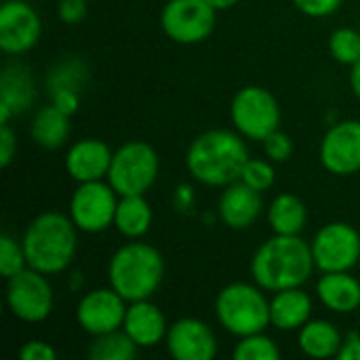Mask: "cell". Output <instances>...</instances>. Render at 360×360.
Masks as SVG:
<instances>
[{
  "instance_id": "6da1fadb",
  "label": "cell",
  "mask_w": 360,
  "mask_h": 360,
  "mask_svg": "<svg viewBox=\"0 0 360 360\" xmlns=\"http://www.w3.org/2000/svg\"><path fill=\"white\" fill-rule=\"evenodd\" d=\"M314 268L312 247L300 238V234H274L255 251L251 259L255 285L272 293L302 287L312 276Z\"/></svg>"
},
{
  "instance_id": "7a4b0ae2",
  "label": "cell",
  "mask_w": 360,
  "mask_h": 360,
  "mask_svg": "<svg viewBox=\"0 0 360 360\" xmlns=\"http://www.w3.org/2000/svg\"><path fill=\"white\" fill-rule=\"evenodd\" d=\"M249 158L247 143L240 135L226 129H211L190 143L186 167L196 181L213 188H226L240 179Z\"/></svg>"
},
{
  "instance_id": "3957f363",
  "label": "cell",
  "mask_w": 360,
  "mask_h": 360,
  "mask_svg": "<svg viewBox=\"0 0 360 360\" xmlns=\"http://www.w3.org/2000/svg\"><path fill=\"white\" fill-rule=\"evenodd\" d=\"M78 228L72 217L46 211L30 221L23 232L21 245L27 257V266L53 276L70 268L78 251Z\"/></svg>"
},
{
  "instance_id": "277c9868",
  "label": "cell",
  "mask_w": 360,
  "mask_h": 360,
  "mask_svg": "<svg viewBox=\"0 0 360 360\" xmlns=\"http://www.w3.org/2000/svg\"><path fill=\"white\" fill-rule=\"evenodd\" d=\"M165 278V259L160 251L146 243H127L108 264V281L129 304L150 300Z\"/></svg>"
},
{
  "instance_id": "5b68a950",
  "label": "cell",
  "mask_w": 360,
  "mask_h": 360,
  "mask_svg": "<svg viewBox=\"0 0 360 360\" xmlns=\"http://www.w3.org/2000/svg\"><path fill=\"white\" fill-rule=\"evenodd\" d=\"M262 291L259 285L255 287L249 283H232L224 287L215 300L219 325L236 338L266 331L270 325V302Z\"/></svg>"
},
{
  "instance_id": "8992f818",
  "label": "cell",
  "mask_w": 360,
  "mask_h": 360,
  "mask_svg": "<svg viewBox=\"0 0 360 360\" xmlns=\"http://www.w3.org/2000/svg\"><path fill=\"white\" fill-rule=\"evenodd\" d=\"M158 154L150 143L127 141L112 156L108 184L118 196L146 194L158 177Z\"/></svg>"
},
{
  "instance_id": "52a82bcc",
  "label": "cell",
  "mask_w": 360,
  "mask_h": 360,
  "mask_svg": "<svg viewBox=\"0 0 360 360\" xmlns=\"http://www.w3.org/2000/svg\"><path fill=\"white\" fill-rule=\"evenodd\" d=\"M230 116L236 131L255 141H264L270 133L278 131L281 124V108L276 97L257 84L243 86L234 95Z\"/></svg>"
},
{
  "instance_id": "ba28073f",
  "label": "cell",
  "mask_w": 360,
  "mask_h": 360,
  "mask_svg": "<svg viewBox=\"0 0 360 360\" xmlns=\"http://www.w3.org/2000/svg\"><path fill=\"white\" fill-rule=\"evenodd\" d=\"M118 194L110 184L84 181L80 184L70 200V217L80 232L97 234L114 226Z\"/></svg>"
},
{
  "instance_id": "9c48e42d",
  "label": "cell",
  "mask_w": 360,
  "mask_h": 360,
  "mask_svg": "<svg viewBox=\"0 0 360 360\" xmlns=\"http://www.w3.org/2000/svg\"><path fill=\"white\" fill-rule=\"evenodd\" d=\"M6 304L15 319L23 323H42L53 312V287L46 274L25 268L8 278Z\"/></svg>"
},
{
  "instance_id": "30bf717a",
  "label": "cell",
  "mask_w": 360,
  "mask_h": 360,
  "mask_svg": "<svg viewBox=\"0 0 360 360\" xmlns=\"http://www.w3.org/2000/svg\"><path fill=\"white\" fill-rule=\"evenodd\" d=\"M215 15L207 0H169L160 13V27L179 44H198L211 36Z\"/></svg>"
},
{
  "instance_id": "8fae6325",
  "label": "cell",
  "mask_w": 360,
  "mask_h": 360,
  "mask_svg": "<svg viewBox=\"0 0 360 360\" xmlns=\"http://www.w3.org/2000/svg\"><path fill=\"white\" fill-rule=\"evenodd\" d=\"M310 247L321 272H348L360 262V234L346 221L323 226Z\"/></svg>"
},
{
  "instance_id": "7c38bea8",
  "label": "cell",
  "mask_w": 360,
  "mask_h": 360,
  "mask_svg": "<svg viewBox=\"0 0 360 360\" xmlns=\"http://www.w3.org/2000/svg\"><path fill=\"white\" fill-rule=\"evenodd\" d=\"M129 302L110 289H93L86 295L80 297L76 306V321L89 335H103L110 331H116L124 323L127 306Z\"/></svg>"
},
{
  "instance_id": "4fadbf2b",
  "label": "cell",
  "mask_w": 360,
  "mask_h": 360,
  "mask_svg": "<svg viewBox=\"0 0 360 360\" xmlns=\"http://www.w3.org/2000/svg\"><path fill=\"white\" fill-rule=\"evenodd\" d=\"M42 32L38 13L25 0H4L0 6V49L21 55L36 46Z\"/></svg>"
},
{
  "instance_id": "5bb4252c",
  "label": "cell",
  "mask_w": 360,
  "mask_h": 360,
  "mask_svg": "<svg viewBox=\"0 0 360 360\" xmlns=\"http://www.w3.org/2000/svg\"><path fill=\"white\" fill-rule=\"evenodd\" d=\"M321 162L333 175L360 171V120L333 124L321 141Z\"/></svg>"
},
{
  "instance_id": "9a60e30c",
  "label": "cell",
  "mask_w": 360,
  "mask_h": 360,
  "mask_svg": "<svg viewBox=\"0 0 360 360\" xmlns=\"http://www.w3.org/2000/svg\"><path fill=\"white\" fill-rule=\"evenodd\" d=\"M167 350L175 360H213L217 338L213 329L198 319H179L169 327Z\"/></svg>"
},
{
  "instance_id": "2e32d148",
  "label": "cell",
  "mask_w": 360,
  "mask_h": 360,
  "mask_svg": "<svg viewBox=\"0 0 360 360\" xmlns=\"http://www.w3.org/2000/svg\"><path fill=\"white\" fill-rule=\"evenodd\" d=\"M114 152L101 139H80L76 141L65 156V169L78 184L99 181L108 177Z\"/></svg>"
},
{
  "instance_id": "e0dca14e",
  "label": "cell",
  "mask_w": 360,
  "mask_h": 360,
  "mask_svg": "<svg viewBox=\"0 0 360 360\" xmlns=\"http://www.w3.org/2000/svg\"><path fill=\"white\" fill-rule=\"evenodd\" d=\"M264 200L262 192L247 186L245 181H234L226 186L219 198V217L232 230H247L262 215Z\"/></svg>"
},
{
  "instance_id": "ac0fdd59",
  "label": "cell",
  "mask_w": 360,
  "mask_h": 360,
  "mask_svg": "<svg viewBox=\"0 0 360 360\" xmlns=\"http://www.w3.org/2000/svg\"><path fill=\"white\" fill-rule=\"evenodd\" d=\"M122 329L139 348H154L162 340H167L169 333V325L162 310L150 300L129 304Z\"/></svg>"
},
{
  "instance_id": "d6986e66",
  "label": "cell",
  "mask_w": 360,
  "mask_h": 360,
  "mask_svg": "<svg viewBox=\"0 0 360 360\" xmlns=\"http://www.w3.org/2000/svg\"><path fill=\"white\" fill-rule=\"evenodd\" d=\"M312 314V300L300 287L276 291L270 300V325L278 331H300Z\"/></svg>"
},
{
  "instance_id": "ffe728a7",
  "label": "cell",
  "mask_w": 360,
  "mask_h": 360,
  "mask_svg": "<svg viewBox=\"0 0 360 360\" xmlns=\"http://www.w3.org/2000/svg\"><path fill=\"white\" fill-rule=\"evenodd\" d=\"M316 293L331 312L350 314L360 308V283L348 272H323Z\"/></svg>"
},
{
  "instance_id": "44dd1931",
  "label": "cell",
  "mask_w": 360,
  "mask_h": 360,
  "mask_svg": "<svg viewBox=\"0 0 360 360\" xmlns=\"http://www.w3.org/2000/svg\"><path fill=\"white\" fill-rule=\"evenodd\" d=\"M300 348L310 359H331L338 356L344 338L338 331V327L329 321H308L300 329Z\"/></svg>"
},
{
  "instance_id": "7402d4cb",
  "label": "cell",
  "mask_w": 360,
  "mask_h": 360,
  "mask_svg": "<svg viewBox=\"0 0 360 360\" xmlns=\"http://www.w3.org/2000/svg\"><path fill=\"white\" fill-rule=\"evenodd\" d=\"M152 226V207L143 194L120 196L114 217V228L131 240H137L148 234Z\"/></svg>"
},
{
  "instance_id": "603a6c76",
  "label": "cell",
  "mask_w": 360,
  "mask_h": 360,
  "mask_svg": "<svg viewBox=\"0 0 360 360\" xmlns=\"http://www.w3.org/2000/svg\"><path fill=\"white\" fill-rule=\"evenodd\" d=\"M30 133L40 148L57 150L65 143L70 135V114L59 110L55 103L44 105L34 114Z\"/></svg>"
},
{
  "instance_id": "cb8c5ba5",
  "label": "cell",
  "mask_w": 360,
  "mask_h": 360,
  "mask_svg": "<svg viewBox=\"0 0 360 360\" xmlns=\"http://www.w3.org/2000/svg\"><path fill=\"white\" fill-rule=\"evenodd\" d=\"M34 95L36 93L30 70L19 63L6 65L0 78V103L6 105L13 114H19L30 108Z\"/></svg>"
},
{
  "instance_id": "d4e9b609",
  "label": "cell",
  "mask_w": 360,
  "mask_h": 360,
  "mask_svg": "<svg viewBox=\"0 0 360 360\" xmlns=\"http://www.w3.org/2000/svg\"><path fill=\"white\" fill-rule=\"evenodd\" d=\"M308 219L306 205L295 194H278L268 209V224L274 234L295 236L304 230Z\"/></svg>"
},
{
  "instance_id": "484cf974",
  "label": "cell",
  "mask_w": 360,
  "mask_h": 360,
  "mask_svg": "<svg viewBox=\"0 0 360 360\" xmlns=\"http://www.w3.org/2000/svg\"><path fill=\"white\" fill-rule=\"evenodd\" d=\"M137 344L127 335V331L116 329L103 335H95L89 348L93 360H131L137 356Z\"/></svg>"
},
{
  "instance_id": "4316f807",
  "label": "cell",
  "mask_w": 360,
  "mask_h": 360,
  "mask_svg": "<svg viewBox=\"0 0 360 360\" xmlns=\"http://www.w3.org/2000/svg\"><path fill=\"white\" fill-rule=\"evenodd\" d=\"M232 356L236 360H278L281 350L274 344V340L264 335V331H262V333L240 338Z\"/></svg>"
},
{
  "instance_id": "83f0119b",
  "label": "cell",
  "mask_w": 360,
  "mask_h": 360,
  "mask_svg": "<svg viewBox=\"0 0 360 360\" xmlns=\"http://www.w3.org/2000/svg\"><path fill=\"white\" fill-rule=\"evenodd\" d=\"M331 57L344 65H354L360 61V30L340 27L329 38Z\"/></svg>"
},
{
  "instance_id": "f1b7e54d",
  "label": "cell",
  "mask_w": 360,
  "mask_h": 360,
  "mask_svg": "<svg viewBox=\"0 0 360 360\" xmlns=\"http://www.w3.org/2000/svg\"><path fill=\"white\" fill-rule=\"evenodd\" d=\"M27 268V257L23 245L17 243L11 234L0 236V274L8 281L17 272Z\"/></svg>"
},
{
  "instance_id": "f546056e",
  "label": "cell",
  "mask_w": 360,
  "mask_h": 360,
  "mask_svg": "<svg viewBox=\"0 0 360 360\" xmlns=\"http://www.w3.org/2000/svg\"><path fill=\"white\" fill-rule=\"evenodd\" d=\"M274 165L272 160H262V158H249L243 173H240V181H245L247 186L266 192L274 186Z\"/></svg>"
},
{
  "instance_id": "4dcf8cb0",
  "label": "cell",
  "mask_w": 360,
  "mask_h": 360,
  "mask_svg": "<svg viewBox=\"0 0 360 360\" xmlns=\"http://www.w3.org/2000/svg\"><path fill=\"white\" fill-rule=\"evenodd\" d=\"M262 143H264V152H266L268 160H272V162H285L293 154V141L283 131L270 133Z\"/></svg>"
},
{
  "instance_id": "1f68e13d",
  "label": "cell",
  "mask_w": 360,
  "mask_h": 360,
  "mask_svg": "<svg viewBox=\"0 0 360 360\" xmlns=\"http://www.w3.org/2000/svg\"><path fill=\"white\" fill-rule=\"evenodd\" d=\"M293 4L308 17H327L342 6V0H293Z\"/></svg>"
},
{
  "instance_id": "d6a6232c",
  "label": "cell",
  "mask_w": 360,
  "mask_h": 360,
  "mask_svg": "<svg viewBox=\"0 0 360 360\" xmlns=\"http://www.w3.org/2000/svg\"><path fill=\"white\" fill-rule=\"evenodd\" d=\"M59 19L68 25H76L86 17V0H59Z\"/></svg>"
},
{
  "instance_id": "836d02e7",
  "label": "cell",
  "mask_w": 360,
  "mask_h": 360,
  "mask_svg": "<svg viewBox=\"0 0 360 360\" xmlns=\"http://www.w3.org/2000/svg\"><path fill=\"white\" fill-rule=\"evenodd\" d=\"M19 356L23 360H55L57 352L51 344H46L42 340H32V342L23 344V348L19 350Z\"/></svg>"
},
{
  "instance_id": "e575fe53",
  "label": "cell",
  "mask_w": 360,
  "mask_h": 360,
  "mask_svg": "<svg viewBox=\"0 0 360 360\" xmlns=\"http://www.w3.org/2000/svg\"><path fill=\"white\" fill-rule=\"evenodd\" d=\"M17 154V137L11 131L8 124H2L0 129V167L6 169Z\"/></svg>"
},
{
  "instance_id": "d590c367",
  "label": "cell",
  "mask_w": 360,
  "mask_h": 360,
  "mask_svg": "<svg viewBox=\"0 0 360 360\" xmlns=\"http://www.w3.org/2000/svg\"><path fill=\"white\" fill-rule=\"evenodd\" d=\"M53 103L63 110L65 114H74L78 110V103H80V97H78V91L74 89H59V91H53Z\"/></svg>"
},
{
  "instance_id": "8d00e7d4",
  "label": "cell",
  "mask_w": 360,
  "mask_h": 360,
  "mask_svg": "<svg viewBox=\"0 0 360 360\" xmlns=\"http://www.w3.org/2000/svg\"><path fill=\"white\" fill-rule=\"evenodd\" d=\"M338 359L340 360H360V333H350L340 352H338Z\"/></svg>"
},
{
  "instance_id": "74e56055",
  "label": "cell",
  "mask_w": 360,
  "mask_h": 360,
  "mask_svg": "<svg viewBox=\"0 0 360 360\" xmlns=\"http://www.w3.org/2000/svg\"><path fill=\"white\" fill-rule=\"evenodd\" d=\"M350 86L354 91V95L360 99V61H356L352 65V72H350Z\"/></svg>"
},
{
  "instance_id": "f35d334b",
  "label": "cell",
  "mask_w": 360,
  "mask_h": 360,
  "mask_svg": "<svg viewBox=\"0 0 360 360\" xmlns=\"http://www.w3.org/2000/svg\"><path fill=\"white\" fill-rule=\"evenodd\" d=\"M215 11H228V8H232L238 0H207Z\"/></svg>"
},
{
  "instance_id": "ab89813d",
  "label": "cell",
  "mask_w": 360,
  "mask_h": 360,
  "mask_svg": "<svg viewBox=\"0 0 360 360\" xmlns=\"http://www.w3.org/2000/svg\"><path fill=\"white\" fill-rule=\"evenodd\" d=\"M359 30H360V23H359Z\"/></svg>"
},
{
  "instance_id": "60d3db41",
  "label": "cell",
  "mask_w": 360,
  "mask_h": 360,
  "mask_svg": "<svg viewBox=\"0 0 360 360\" xmlns=\"http://www.w3.org/2000/svg\"><path fill=\"white\" fill-rule=\"evenodd\" d=\"M359 310H360V308H359Z\"/></svg>"
},
{
  "instance_id": "b9f144b4",
  "label": "cell",
  "mask_w": 360,
  "mask_h": 360,
  "mask_svg": "<svg viewBox=\"0 0 360 360\" xmlns=\"http://www.w3.org/2000/svg\"><path fill=\"white\" fill-rule=\"evenodd\" d=\"M359 264H360V262H359Z\"/></svg>"
}]
</instances>
